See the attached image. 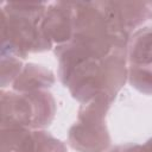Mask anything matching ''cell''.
<instances>
[{"label": "cell", "instance_id": "cell-1", "mask_svg": "<svg viewBox=\"0 0 152 152\" xmlns=\"http://www.w3.org/2000/svg\"><path fill=\"white\" fill-rule=\"evenodd\" d=\"M44 2H6L1 8V52L25 58L28 52L49 50L52 44L42 31Z\"/></svg>", "mask_w": 152, "mask_h": 152}, {"label": "cell", "instance_id": "cell-2", "mask_svg": "<svg viewBox=\"0 0 152 152\" xmlns=\"http://www.w3.org/2000/svg\"><path fill=\"white\" fill-rule=\"evenodd\" d=\"M110 102L101 95L81 106L77 122L69 131L72 148L78 152H103L108 147L110 138L104 119Z\"/></svg>", "mask_w": 152, "mask_h": 152}, {"label": "cell", "instance_id": "cell-3", "mask_svg": "<svg viewBox=\"0 0 152 152\" xmlns=\"http://www.w3.org/2000/svg\"><path fill=\"white\" fill-rule=\"evenodd\" d=\"M128 43L129 82L139 91L152 94V27L138 30Z\"/></svg>", "mask_w": 152, "mask_h": 152}, {"label": "cell", "instance_id": "cell-4", "mask_svg": "<svg viewBox=\"0 0 152 152\" xmlns=\"http://www.w3.org/2000/svg\"><path fill=\"white\" fill-rule=\"evenodd\" d=\"M42 31L51 44L68 43L74 32L72 2L59 1L48 6L42 20Z\"/></svg>", "mask_w": 152, "mask_h": 152}, {"label": "cell", "instance_id": "cell-5", "mask_svg": "<svg viewBox=\"0 0 152 152\" xmlns=\"http://www.w3.org/2000/svg\"><path fill=\"white\" fill-rule=\"evenodd\" d=\"M53 82V74L49 69L30 63L23 66L20 74L13 82V88L19 93H31L49 88Z\"/></svg>", "mask_w": 152, "mask_h": 152}, {"label": "cell", "instance_id": "cell-6", "mask_svg": "<svg viewBox=\"0 0 152 152\" xmlns=\"http://www.w3.org/2000/svg\"><path fill=\"white\" fill-rule=\"evenodd\" d=\"M1 152H34V137L26 127L1 128Z\"/></svg>", "mask_w": 152, "mask_h": 152}, {"label": "cell", "instance_id": "cell-7", "mask_svg": "<svg viewBox=\"0 0 152 152\" xmlns=\"http://www.w3.org/2000/svg\"><path fill=\"white\" fill-rule=\"evenodd\" d=\"M23 69L19 57L8 52H1V86L6 87L8 82H14Z\"/></svg>", "mask_w": 152, "mask_h": 152}, {"label": "cell", "instance_id": "cell-8", "mask_svg": "<svg viewBox=\"0 0 152 152\" xmlns=\"http://www.w3.org/2000/svg\"><path fill=\"white\" fill-rule=\"evenodd\" d=\"M34 152H66L65 145L44 131L33 132Z\"/></svg>", "mask_w": 152, "mask_h": 152}, {"label": "cell", "instance_id": "cell-9", "mask_svg": "<svg viewBox=\"0 0 152 152\" xmlns=\"http://www.w3.org/2000/svg\"><path fill=\"white\" fill-rule=\"evenodd\" d=\"M109 152H140V145H133V144H126L114 147Z\"/></svg>", "mask_w": 152, "mask_h": 152}, {"label": "cell", "instance_id": "cell-10", "mask_svg": "<svg viewBox=\"0 0 152 152\" xmlns=\"http://www.w3.org/2000/svg\"><path fill=\"white\" fill-rule=\"evenodd\" d=\"M140 152H152V138L147 140L145 145L140 146Z\"/></svg>", "mask_w": 152, "mask_h": 152}, {"label": "cell", "instance_id": "cell-11", "mask_svg": "<svg viewBox=\"0 0 152 152\" xmlns=\"http://www.w3.org/2000/svg\"><path fill=\"white\" fill-rule=\"evenodd\" d=\"M147 5V15L148 18H152V2H146Z\"/></svg>", "mask_w": 152, "mask_h": 152}]
</instances>
